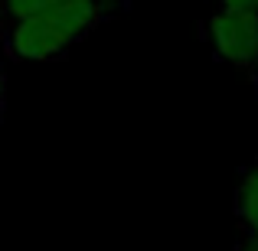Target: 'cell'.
<instances>
[{"instance_id":"6da1fadb","label":"cell","mask_w":258,"mask_h":251,"mask_svg":"<svg viewBox=\"0 0 258 251\" xmlns=\"http://www.w3.org/2000/svg\"><path fill=\"white\" fill-rule=\"evenodd\" d=\"M124 10L127 0H72L30 17L7 20L0 33V49L17 62H46L69 52L76 43L88 39L98 26Z\"/></svg>"},{"instance_id":"7a4b0ae2","label":"cell","mask_w":258,"mask_h":251,"mask_svg":"<svg viewBox=\"0 0 258 251\" xmlns=\"http://www.w3.org/2000/svg\"><path fill=\"white\" fill-rule=\"evenodd\" d=\"M200 33L206 39L209 52L219 62H229L248 75L255 52H258V10H248V7H213L203 17Z\"/></svg>"},{"instance_id":"3957f363","label":"cell","mask_w":258,"mask_h":251,"mask_svg":"<svg viewBox=\"0 0 258 251\" xmlns=\"http://www.w3.org/2000/svg\"><path fill=\"white\" fill-rule=\"evenodd\" d=\"M232 212L239 222V238L258 248V160L239 176V186L232 196Z\"/></svg>"},{"instance_id":"277c9868","label":"cell","mask_w":258,"mask_h":251,"mask_svg":"<svg viewBox=\"0 0 258 251\" xmlns=\"http://www.w3.org/2000/svg\"><path fill=\"white\" fill-rule=\"evenodd\" d=\"M59 4H72V0H0V17L7 23V20L30 17V13L49 10V7H59Z\"/></svg>"},{"instance_id":"5b68a950","label":"cell","mask_w":258,"mask_h":251,"mask_svg":"<svg viewBox=\"0 0 258 251\" xmlns=\"http://www.w3.org/2000/svg\"><path fill=\"white\" fill-rule=\"evenodd\" d=\"M209 7H248V10H258V0H203Z\"/></svg>"},{"instance_id":"8992f818","label":"cell","mask_w":258,"mask_h":251,"mask_svg":"<svg viewBox=\"0 0 258 251\" xmlns=\"http://www.w3.org/2000/svg\"><path fill=\"white\" fill-rule=\"evenodd\" d=\"M0 56H4V49H0ZM4 111H7V69L0 59V118H4Z\"/></svg>"},{"instance_id":"52a82bcc","label":"cell","mask_w":258,"mask_h":251,"mask_svg":"<svg viewBox=\"0 0 258 251\" xmlns=\"http://www.w3.org/2000/svg\"><path fill=\"white\" fill-rule=\"evenodd\" d=\"M248 78H252V88H255V95H258V52H255V62H252V69H248Z\"/></svg>"},{"instance_id":"ba28073f","label":"cell","mask_w":258,"mask_h":251,"mask_svg":"<svg viewBox=\"0 0 258 251\" xmlns=\"http://www.w3.org/2000/svg\"><path fill=\"white\" fill-rule=\"evenodd\" d=\"M235 251H258V248H255V245H248L245 238H239V245H235Z\"/></svg>"},{"instance_id":"9c48e42d","label":"cell","mask_w":258,"mask_h":251,"mask_svg":"<svg viewBox=\"0 0 258 251\" xmlns=\"http://www.w3.org/2000/svg\"><path fill=\"white\" fill-rule=\"evenodd\" d=\"M0 33H4V17H0Z\"/></svg>"}]
</instances>
